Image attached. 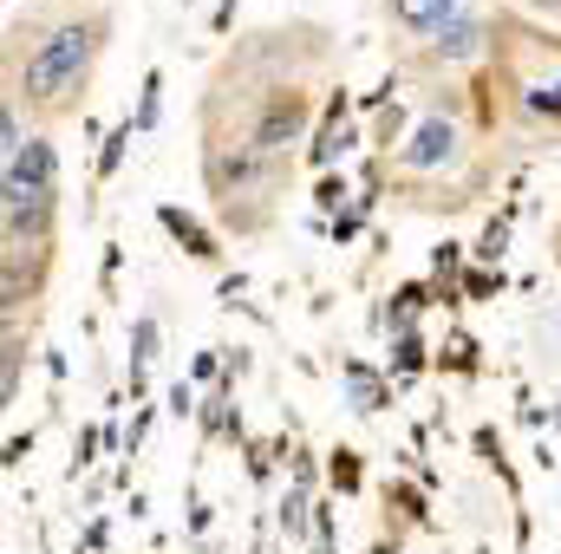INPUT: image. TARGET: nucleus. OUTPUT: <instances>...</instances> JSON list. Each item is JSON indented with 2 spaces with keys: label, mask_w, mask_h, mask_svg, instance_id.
Instances as JSON below:
<instances>
[{
  "label": "nucleus",
  "mask_w": 561,
  "mask_h": 554,
  "mask_svg": "<svg viewBox=\"0 0 561 554\" xmlns=\"http://www.w3.org/2000/svg\"><path fill=\"white\" fill-rule=\"evenodd\" d=\"M105 33H112V13H105V7H99V13H66V20H53V26L33 39L26 66L7 59V92L26 99L39 118L79 112V105H85V85H92V66H99V53H105Z\"/></svg>",
  "instance_id": "nucleus-1"
},
{
  "label": "nucleus",
  "mask_w": 561,
  "mask_h": 554,
  "mask_svg": "<svg viewBox=\"0 0 561 554\" xmlns=\"http://www.w3.org/2000/svg\"><path fill=\"white\" fill-rule=\"evenodd\" d=\"M510 105L529 131H561V39L556 33H529L516 26L510 33Z\"/></svg>",
  "instance_id": "nucleus-2"
},
{
  "label": "nucleus",
  "mask_w": 561,
  "mask_h": 554,
  "mask_svg": "<svg viewBox=\"0 0 561 554\" xmlns=\"http://www.w3.org/2000/svg\"><path fill=\"white\" fill-rule=\"evenodd\" d=\"M457 163H463V131L444 112H424L419 125H412V138L399 143V170L405 176H444Z\"/></svg>",
  "instance_id": "nucleus-3"
},
{
  "label": "nucleus",
  "mask_w": 561,
  "mask_h": 554,
  "mask_svg": "<svg viewBox=\"0 0 561 554\" xmlns=\"http://www.w3.org/2000/svg\"><path fill=\"white\" fill-rule=\"evenodd\" d=\"M20 196H59V150L46 138H26L0 163V203H20Z\"/></svg>",
  "instance_id": "nucleus-4"
},
{
  "label": "nucleus",
  "mask_w": 561,
  "mask_h": 554,
  "mask_svg": "<svg viewBox=\"0 0 561 554\" xmlns=\"http://www.w3.org/2000/svg\"><path fill=\"white\" fill-rule=\"evenodd\" d=\"M490 39H496V26H490L483 13H463V20H450L437 39H424L419 66H424V72H457V66H477V59L490 53Z\"/></svg>",
  "instance_id": "nucleus-5"
},
{
  "label": "nucleus",
  "mask_w": 561,
  "mask_h": 554,
  "mask_svg": "<svg viewBox=\"0 0 561 554\" xmlns=\"http://www.w3.org/2000/svg\"><path fill=\"white\" fill-rule=\"evenodd\" d=\"M463 13H470L463 0H386V20H392L399 33H412L419 46L437 39V33H444L450 20H463Z\"/></svg>",
  "instance_id": "nucleus-6"
},
{
  "label": "nucleus",
  "mask_w": 561,
  "mask_h": 554,
  "mask_svg": "<svg viewBox=\"0 0 561 554\" xmlns=\"http://www.w3.org/2000/svg\"><path fill=\"white\" fill-rule=\"evenodd\" d=\"M340 385H346V399H353L359 417H379L386 405H392V385H386L366 359H340Z\"/></svg>",
  "instance_id": "nucleus-7"
},
{
  "label": "nucleus",
  "mask_w": 561,
  "mask_h": 554,
  "mask_svg": "<svg viewBox=\"0 0 561 554\" xmlns=\"http://www.w3.org/2000/svg\"><path fill=\"white\" fill-rule=\"evenodd\" d=\"M157 222H163V229L183 242V255H196V262H216V255H222V249H216V235H209V229H203L190 209H176V203H157Z\"/></svg>",
  "instance_id": "nucleus-8"
},
{
  "label": "nucleus",
  "mask_w": 561,
  "mask_h": 554,
  "mask_svg": "<svg viewBox=\"0 0 561 554\" xmlns=\"http://www.w3.org/2000/svg\"><path fill=\"white\" fill-rule=\"evenodd\" d=\"M157 339H163V326H157V313H138L131 320V399L144 392V379H150V359H157Z\"/></svg>",
  "instance_id": "nucleus-9"
},
{
  "label": "nucleus",
  "mask_w": 561,
  "mask_h": 554,
  "mask_svg": "<svg viewBox=\"0 0 561 554\" xmlns=\"http://www.w3.org/2000/svg\"><path fill=\"white\" fill-rule=\"evenodd\" d=\"M313 503H320L313 489L287 483V496H280V509H275V522H280V535H287V542H300V535H307V522H313Z\"/></svg>",
  "instance_id": "nucleus-10"
},
{
  "label": "nucleus",
  "mask_w": 561,
  "mask_h": 554,
  "mask_svg": "<svg viewBox=\"0 0 561 554\" xmlns=\"http://www.w3.org/2000/svg\"><path fill=\"white\" fill-rule=\"evenodd\" d=\"M20 372H26V339H20V326H7V346H0V405H20Z\"/></svg>",
  "instance_id": "nucleus-11"
},
{
  "label": "nucleus",
  "mask_w": 561,
  "mask_h": 554,
  "mask_svg": "<svg viewBox=\"0 0 561 554\" xmlns=\"http://www.w3.org/2000/svg\"><path fill=\"white\" fill-rule=\"evenodd\" d=\"M419 366H424V339H419V333H392V379L405 385Z\"/></svg>",
  "instance_id": "nucleus-12"
},
{
  "label": "nucleus",
  "mask_w": 561,
  "mask_h": 554,
  "mask_svg": "<svg viewBox=\"0 0 561 554\" xmlns=\"http://www.w3.org/2000/svg\"><path fill=\"white\" fill-rule=\"evenodd\" d=\"M157 112H163V72H144V92H138L131 125H138V131H157Z\"/></svg>",
  "instance_id": "nucleus-13"
},
{
  "label": "nucleus",
  "mask_w": 561,
  "mask_h": 554,
  "mask_svg": "<svg viewBox=\"0 0 561 554\" xmlns=\"http://www.w3.org/2000/svg\"><path fill=\"white\" fill-rule=\"evenodd\" d=\"M20 143H26V131H20V99L7 92V99H0V163H7Z\"/></svg>",
  "instance_id": "nucleus-14"
},
{
  "label": "nucleus",
  "mask_w": 561,
  "mask_h": 554,
  "mask_svg": "<svg viewBox=\"0 0 561 554\" xmlns=\"http://www.w3.org/2000/svg\"><path fill=\"white\" fill-rule=\"evenodd\" d=\"M131 138H138V125L125 118L112 138H105V150H99V176H118V163H125V150H131Z\"/></svg>",
  "instance_id": "nucleus-15"
},
{
  "label": "nucleus",
  "mask_w": 561,
  "mask_h": 554,
  "mask_svg": "<svg viewBox=\"0 0 561 554\" xmlns=\"http://www.w3.org/2000/svg\"><path fill=\"white\" fill-rule=\"evenodd\" d=\"M327 483L353 496V489H359V457H353V450H333V463H327Z\"/></svg>",
  "instance_id": "nucleus-16"
},
{
  "label": "nucleus",
  "mask_w": 561,
  "mask_h": 554,
  "mask_svg": "<svg viewBox=\"0 0 561 554\" xmlns=\"http://www.w3.org/2000/svg\"><path fill=\"white\" fill-rule=\"evenodd\" d=\"M346 196H353V189H346V176H327V183L313 189V203H320V216H346Z\"/></svg>",
  "instance_id": "nucleus-17"
},
{
  "label": "nucleus",
  "mask_w": 561,
  "mask_h": 554,
  "mask_svg": "<svg viewBox=\"0 0 561 554\" xmlns=\"http://www.w3.org/2000/svg\"><path fill=\"white\" fill-rule=\"evenodd\" d=\"M503 242H510V222L496 216V222L483 229V242H477V262H503Z\"/></svg>",
  "instance_id": "nucleus-18"
},
{
  "label": "nucleus",
  "mask_w": 561,
  "mask_h": 554,
  "mask_svg": "<svg viewBox=\"0 0 561 554\" xmlns=\"http://www.w3.org/2000/svg\"><path fill=\"white\" fill-rule=\"evenodd\" d=\"M457 268H463V255H457V242H437V249H431V275H437V280H450Z\"/></svg>",
  "instance_id": "nucleus-19"
},
{
  "label": "nucleus",
  "mask_w": 561,
  "mask_h": 554,
  "mask_svg": "<svg viewBox=\"0 0 561 554\" xmlns=\"http://www.w3.org/2000/svg\"><path fill=\"white\" fill-rule=\"evenodd\" d=\"M496 287H503V275H490V268H470V275H463V293H470V300H490Z\"/></svg>",
  "instance_id": "nucleus-20"
},
{
  "label": "nucleus",
  "mask_w": 561,
  "mask_h": 554,
  "mask_svg": "<svg viewBox=\"0 0 561 554\" xmlns=\"http://www.w3.org/2000/svg\"><path fill=\"white\" fill-rule=\"evenodd\" d=\"M392 503H399L412 522H424V489H412V483H392Z\"/></svg>",
  "instance_id": "nucleus-21"
},
{
  "label": "nucleus",
  "mask_w": 561,
  "mask_h": 554,
  "mask_svg": "<svg viewBox=\"0 0 561 554\" xmlns=\"http://www.w3.org/2000/svg\"><path fill=\"white\" fill-rule=\"evenodd\" d=\"M163 412H170V417H190V412H196V392H190V385L176 379V385H170V405H163Z\"/></svg>",
  "instance_id": "nucleus-22"
},
{
  "label": "nucleus",
  "mask_w": 561,
  "mask_h": 554,
  "mask_svg": "<svg viewBox=\"0 0 561 554\" xmlns=\"http://www.w3.org/2000/svg\"><path fill=\"white\" fill-rule=\"evenodd\" d=\"M359 216H366V203L346 209V216H333V242H353V235H359Z\"/></svg>",
  "instance_id": "nucleus-23"
},
{
  "label": "nucleus",
  "mask_w": 561,
  "mask_h": 554,
  "mask_svg": "<svg viewBox=\"0 0 561 554\" xmlns=\"http://www.w3.org/2000/svg\"><path fill=\"white\" fill-rule=\"evenodd\" d=\"M510 7H529V13H542V20H561V0H510Z\"/></svg>",
  "instance_id": "nucleus-24"
}]
</instances>
